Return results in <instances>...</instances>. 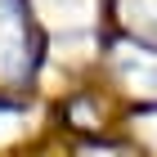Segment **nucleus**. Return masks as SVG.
Instances as JSON below:
<instances>
[{
  "label": "nucleus",
  "mask_w": 157,
  "mask_h": 157,
  "mask_svg": "<svg viewBox=\"0 0 157 157\" xmlns=\"http://www.w3.org/2000/svg\"><path fill=\"white\" fill-rule=\"evenodd\" d=\"M40 59V32L32 23L27 0H0V76L27 81Z\"/></svg>",
  "instance_id": "f257e3e1"
},
{
  "label": "nucleus",
  "mask_w": 157,
  "mask_h": 157,
  "mask_svg": "<svg viewBox=\"0 0 157 157\" xmlns=\"http://www.w3.org/2000/svg\"><path fill=\"white\" fill-rule=\"evenodd\" d=\"M112 63H117V76L130 85V94L157 99V49L153 45L117 40V45H112Z\"/></svg>",
  "instance_id": "f03ea898"
},
{
  "label": "nucleus",
  "mask_w": 157,
  "mask_h": 157,
  "mask_svg": "<svg viewBox=\"0 0 157 157\" xmlns=\"http://www.w3.org/2000/svg\"><path fill=\"white\" fill-rule=\"evenodd\" d=\"M121 18L135 36H144L157 49V0H121Z\"/></svg>",
  "instance_id": "7ed1b4c3"
},
{
  "label": "nucleus",
  "mask_w": 157,
  "mask_h": 157,
  "mask_svg": "<svg viewBox=\"0 0 157 157\" xmlns=\"http://www.w3.org/2000/svg\"><path fill=\"white\" fill-rule=\"evenodd\" d=\"M36 9L59 27H81L94 9V0H36Z\"/></svg>",
  "instance_id": "20e7f679"
},
{
  "label": "nucleus",
  "mask_w": 157,
  "mask_h": 157,
  "mask_svg": "<svg viewBox=\"0 0 157 157\" xmlns=\"http://www.w3.org/2000/svg\"><path fill=\"white\" fill-rule=\"evenodd\" d=\"M18 121H23V117H18V112H13V108H0V139L18 130Z\"/></svg>",
  "instance_id": "39448f33"
},
{
  "label": "nucleus",
  "mask_w": 157,
  "mask_h": 157,
  "mask_svg": "<svg viewBox=\"0 0 157 157\" xmlns=\"http://www.w3.org/2000/svg\"><path fill=\"white\" fill-rule=\"evenodd\" d=\"M99 157H117V153H99Z\"/></svg>",
  "instance_id": "423d86ee"
}]
</instances>
